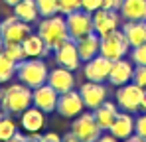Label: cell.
<instances>
[{"label": "cell", "instance_id": "6da1fadb", "mask_svg": "<svg viewBox=\"0 0 146 142\" xmlns=\"http://www.w3.org/2000/svg\"><path fill=\"white\" fill-rule=\"evenodd\" d=\"M0 107L6 115H22L32 107V89L24 83H6L0 89Z\"/></svg>", "mask_w": 146, "mask_h": 142}, {"label": "cell", "instance_id": "7a4b0ae2", "mask_svg": "<svg viewBox=\"0 0 146 142\" xmlns=\"http://www.w3.org/2000/svg\"><path fill=\"white\" fill-rule=\"evenodd\" d=\"M40 38L46 42V46L53 51L61 46L65 40H69V32H67V24H65V16L63 14H55V16H48L38 20V30Z\"/></svg>", "mask_w": 146, "mask_h": 142}, {"label": "cell", "instance_id": "3957f363", "mask_svg": "<svg viewBox=\"0 0 146 142\" xmlns=\"http://www.w3.org/2000/svg\"><path fill=\"white\" fill-rule=\"evenodd\" d=\"M48 75L49 67L42 57H26L16 67V79L28 85L30 89H36L40 85L48 83Z\"/></svg>", "mask_w": 146, "mask_h": 142}, {"label": "cell", "instance_id": "277c9868", "mask_svg": "<svg viewBox=\"0 0 146 142\" xmlns=\"http://www.w3.org/2000/svg\"><path fill=\"white\" fill-rule=\"evenodd\" d=\"M99 53L109 57L111 61H117V59H122L130 53V46L122 34V30H115L107 36L101 38V47H99Z\"/></svg>", "mask_w": 146, "mask_h": 142}, {"label": "cell", "instance_id": "5b68a950", "mask_svg": "<svg viewBox=\"0 0 146 142\" xmlns=\"http://www.w3.org/2000/svg\"><path fill=\"white\" fill-rule=\"evenodd\" d=\"M115 99H117V105L121 111H128V113H138L140 107H142V99H144V89L138 87L136 83H126V85H121L117 87V93H115Z\"/></svg>", "mask_w": 146, "mask_h": 142}, {"label": "cell", "instance_id": "8992f818", "mask_svg": "<svg viewBox=\"0 0 146 142\" xmlns=\"http://www.w3.org/2000/svg\"><path fill=\"white\" fill-rule=\"evenodd\" d=\"M71 132L77 134V138L81 142H97V138L103 134V128L99 126V122L93 117V111L91 113H81L73 118L71 122Z\"/></svg>", "mask_w": 146, "mask_h": 142}, {"label": "cell", "instance_id": "52a82bcc", "mask_svg": "<svg viewBox=\"0 0 146 142\" xmlns=\"http://www.w3.org/2000/svg\"><path fill=\"white\" fill-rule=\"evenodd\" d=\"M0 34L4 44H22L28 34H32V24L22 22L18 16H8L0 22Z\"/></svg>", "mask_w": 146, "mask_h": 142}, {"label": "cell", "instance_id": "ba28073f", "mask_svg": "<svg viewBox=\"0 0 146 142\" xmlns=\"http://www.w3.org/2000/svg\"><path fill=\"white\" fill-rule=\"evenodd\" d=\"M65 24H67L69 38L79 40V38L93 32V14H89L85 10H75V12L65 16Z\"/></svg>", "mask_w": 146, "mask_h": 142}, {"label": "cell", "instance_id": "9c48e42d", "mask_svg": "<svg viewBox=\"0 0 146 142\" xmlns=\"http://www.w3.org/2000/svg\"><path fill=\"white\" fill-rule=\"evenodd\" d=\"M121 14L119 10H107V8H99L97 12H93V32L97 36H107L115 30H119L121 26Z\"/></svg>", "mask_w": 146, "mask_h": 142}, {"label": "cell", "instance_id": "30bf717a", "mask_svg": "<svg viewBox=\"0 0 146 142\" xmlns=\"http://www.w3.org/2000/svg\"><path fill=\"white\" fill-rule=\"evenodd\" d=\"M53 59L57 65L65 67V69H71V71H77L81 67V57H79V51H77V44L75 40H65L57 49H53Z\"/></svg>", "mask_w": 146, "mask_h": 142}, {"label": "cell", "instance_id": "8fae6325", "mask_svg": "<svg viewBox=\"0 0 146 142\" xmlns=\"http://www.w3.org/2000/svg\"><path fill=\"white\" fill-rule=\"evenodd\" d=\"M111 67H113V61L105 55H95L93 59L85 61L83 65V75L87 81H95V83H105L109 81V73H111Z\"/></svg>", "mask_w": 146, "mask_h": 142}, {"label": "cell", "instance_id": "7c38bea8", "mask_svg": "<svg viewBox=\"0 0 146 142\" xmlns=\"http://www.w3.org/2000/svg\"><path fill=\"white\" fill-rule=\"evenodd\" d=\"M85 111V105H83V99L79 91H67V93H61L57 99V107H55V113H59L61 117L65 118H75L77 115H81Z\"/></svg>", "mask_w": 146, "mask_h": 142}, {"label": "cell", "instance_id": "4fadbf2b", "mask_svg": "<svg viewBox=\"0 0 146 142\" xmlns=\"http://www.w3.org/2000/svg\"><path fill=\"white\" fill-rule=\"evenodd\" d=\"M79 95H81V99H83V105H85V109H89V111H95L99 105H103L105 101H107V87L103 85V83H95V81H87V83H83L81 87H79Z\"/></svg>", "mask_w": 146, "mask_h": 142}, {"label": "cell", "instance_id": "5bb4252c", "mask_svg": "<svg viewBox=\"0 0 146 142\" xmlns=\"http://www.w3.org/2000/svg\"><path fill=\"white\" fill-rule=\"evenodd\" d=\"M57 99H59V93H57L51 85H48V83H44V85L32 89V105L38 107L40 111H44L46 115L55 111Z\"/></svg>", "mask_w": 146, "mask_h": 142}, {"label": "cell", "instance_id": "9a60e30c", "mask_svg": "<svg viewBox=\"0 0 146 142\" xmlns=\"http://www.w3.org/2000/svg\"><path fill=\"white\" fill-rule=\"evenodd\" d=\"M48 85H51L57 93H67L75 89V75H73L71 69H65L61 65L49 69V75H48Z\"/></svg>", "mask_w": 146, "mask_h": 142}, {"label": "cell", "instance_id": "2e32d148", "mask_svg": "<svg viewBox=\"0 0 146 142\" xmlns=\"http://www.w3.org/2000/svg\"><path fill=\"white\" fill-rule=\"evenodd\" d=\"M132 75H134V63L126 57L113 61V67L109 73V83L115 85V87H121L132 81Z\"/></svg>", "mask_w": 146, "mask_h": 142}, {"label": "cell", "instance_id": "e0dca14e", "mask_svg": "<svg viewBox=\"0 0 146 142\" xmlns=\"http://www.w3.org/2000/svg\"><path fill=\"white\" fill-rule=\"evenodd\" d=\"M20 126L26 134L30 132H42V128L46 126V113L40 111L38 107H28L24 113L20 115Z\"/></svg>", "mask_w": 146, "mask_h": 142}, {"label": "cell", "instance_id": "ac0fdd59", "mask_svg": "<svg viewBox=\"0 0 146 142\" xmlns=\"http://www.w3.org/2000/svg\"><path fill=\"white\" fill-rule=\"evenodd\" d=\"M107 132H111L113 136H117L121 142L124 140V138H128V136H132V134H134V117H132V113H128V111H119L115 122L111 124V128H109Z\"/></svg>", "mask_w": 146, "mask_h": 142}, {"label": "cell", "instance_id": "d6986e66", "mask_svg": "<svg viewBox=\"0 0 146 142\" xmlns=\"http://www.w3.org/2000/svg\"><path fill=\"white\" fill-rule=\"evenodd\" d=\"M121 30L130 47H136L146 42V22L144 20H124Z\"/></svg>", "mask_w": 146, "mask_h": 142}, {"label": "cell", "instance_id": "ffe728a7", "mask_svg": "<svg viewBox=\"0 0 146 142\" xmlns=\"http://www.w3.org/2000/svg\"><path fill=\"white\" fill-rule=\"evenodd\" d=\"M75 44H77V51H79L81 61L85 63V61L93 59L95 55H99L101 36H97L95 32H91V34H87V36H83V38H79V40H75Z\"/></svg>", "mask_w": 146, "mask_h": 142}, {"label": "cell", "instance_id": "44dd1931", "mask_svg": "<svg viewBox=\"0 0 146 142\" xmlns=\"http://www.w3.org/2000/svg\"><path fill=\"white\" fill-rule=\"evenodd\" d=\"M22 47H24V53L26 57H48L49 53H51V49L46 46V42L40 38V34L38 32H32V34H28L24 38V42H22Z\"/></svg>", "mask_w": 146, "mask_h": 142}, {"label": "cell", "instance_id": "7402d4cb", "mask_svg": "<svg viewBox=\"0 0 146 142\" xmlns=\"http://www.w3.org/2000/svg\"><path fill=\"white\" fill-rule=\"evenodd\" d=\"M119 105L117 103H113V101H105L103 105H99L97 109L93 111V117H95V120L99 122V126L103 128V132L105 130H109L111 128V124L115 122V118H117V115H119Z\"/></svg>", "mask_w": 146, "mask_h": 142}, {"label": "cell", "instance_id": "603a6c76", "mask_svg": "<svg viewBox=\"0 0 146 142\" xmlns=\"http://www.w3.org/2000/svg\"><path fill=\"white\" fill-rule=\"evenodd\" d=\"M119 14L122 20H144L146 22V0H122Z\"/></svg>", "mask_w": 146, "mask_h": 142}, {"label": "cell", "instance_id": "cb8c5ba5", "mask_svg": "<svg viewBox=\"0 0 146 142\" xmlns=\"http://www.w3.org/2000/svg\"><path fill=\"white\" fill-rule=\"evenodd\" d=\"M14 16H18L26 24H36L42 16L38 12V4L36 0H22L14 6Z\"/></svg>", "mask_w": 146, "mask_h": 142}, {"label": "cell", "instance_id": "d4e9b609", "mask_svg": "<svg viewBox=\"0 0 146 142\" xmlns=\"http://www.w3.org/2000/svg\"><path fill=\"white\" fill-rule=\"evenodd\" d=\"M16 67H18V63H14L0 51V85H6L16 77Z\"/></svg>", "mask_w": 146, "mask_h": 142}, {"label": "cell", "instance_id": "484cf974", "mask_svg": "<svg viewBox=\"0 0 146 142\" xmlns=\"http://www.w3.org/2000/svg\"><path fill=\"white\" fill-rule=\"evenodd\" d=\"M18 132V124L12 120V115H4L0 118V142H6Z\"/></svg>", "mask_w": 146, "mask_h": 142}, {"label": "cell", "instance_id": "4316f807", "mask_svg": "<svg viewBox=\"0 0 146 142\" xmlns=\"http://www.w3.org/2000/svg\"><path fill=\"white\" fill-rule=\"evenodd\" d=\"M2 53H4L8 59H12L14 63H20V61H24V59H26V53H24L22 44H4Z\"/></svg>", "mask_w": 146, "mask_h": 142}, {"label": "cell", "instance_id": "83f0119b", "mask_svg": "<svg viewBox=\"0 0 146 142\" xmlns=\"http://www.w3.org/2000/svg\"><path fill=\"white\" fill-rule=\"evenodd\" d=\"M36 4H38V12H40L42 18H48V16L59 14L57 0H36Z\"/></svg>", "mask_w": 146, "mask_h": 142}, {"label": "cell", "instance_id": "f1b7e54d", "mask_svg": "<svg viewBox=\"0 0 146 142\" xmlns=\"http://www.w3.org/2000/svg\"><path fill=\"white\" fill-rule=\"evenodd\" d=\"M130 61L134 65H146V42L136 47H130Z\"/></svg>", "mask_w": 146, "mask_h": 142}, {"label": "cell", "instance_id": "f546056e", "mask_svg": "<svg viewBox=\"0 0 146 142\" xmlns=\"http://www.w3.org/2000/svg\"><path fill=\"white\" fill-rule=\"evenodd\" d=\"M57 8H59V14L67 16L75 10H81V0H57Z\"/></svg>", "mask_w": 146, "mask_h": 142}, {"label": "cell", "instance_id": "4dcf8cb0", "mask_svg": "<svg viewBox=\"0 0 146 142\" xmlns=\"http://www.w3.org/2000/svg\"><path fill=\"white\" fill-rule=\"evenodd\" d=\"M132 83H136L138 87H142V89L146 91V65H134Z\"/></svg>", "mask_w": 146, "mask_h": 142}, {"label": "cell", "instance_id": "1f68e13d", "mask_svg": "<svg viewBox=\"0 0 146 142\" xmlns=\"http://www.w3.org/2000/svg\"><path fill=\"white\" fill-rule=\"evenodd\" d=\"M134 134L142 136L146 140V113H142V115H138L134 118Z\"/></svg>", "mask_w": 146, "mask_h": 142}, {"label": "cell", "instance_id": "d6a6232c", "mask_svg": "<svg viewBox=\"0 0 146 142\" xmlns=\"http://www.w3.org/2000/svg\"><path fill=\"white\" fill-rule=\"evenodd\" d=\"M99 8H103V0H81V10L93 14L97 12Z\"/></svg>", "mask_w": 146, "mask_h": 142}, {"label": "cell", "instance_id": "836d02e7", "mask_svg": "<svg viewBox=\"0 0 146 142\" xmlns=\"http://www.w3.org/2000/svg\"><path fill=\"white\" fill-rule=\"evenodd\" d=\"M42 142H61V136L57 132H46L42 134Z\"/></svg>", "mask_w": 146, "mask_h": 142}, {"label": "cell", "instance_id": "e575fe53", "mask_svg": "<svg viewBox=\"0 0 146 142\" xmlns=\"http://www.w3.org/2000/svg\"><path fill=\"white\" fill-rule=\"evenodd\" d=\"M122 0H103V8L107 10H119Z\"/></svg>", "mask_w": 146, "mask_h": 142}, {"label": "cell", "instance_id": "d590c367", "mask_svg": "<svg viewBox=\"0 0 146 142\" xmlns=\"http://www.w3.org/2000/svg\"><path fill=\"white\" fill-rule=\"evenodd\" d=\"M97 142H121V140H119L117 136H113L111 132H107V134H101L97 138Z\"/></svg>", "mask_w": 146, "mask_h": 142}, {"label": "cell", "instance_id": "8d00e7d4", "mask_svg": "<svg viewBox=\"0 0 146 142\" xmlns=\"http://www.w3.org/2000/svg\"><path fill=\"white\" fill-rule=\"evenodd\" d=\"M61 142H81V140L77 138V134H75V132L69 130L67 134H63V136H61Z\"/></svg>", "mask_w": 146, "mask_h": 142}, {"label": "cell", "instance_id": "74e56055", "mask_svg": "<svg viewBox=\"0 0 146 142\" xmlns=\"http://www.w3.org/2000/svg\"><path fill=\"white\" fill-rule=\"evenodd\" d=\"M6 142H28V136H26V134H22V132H16L12 138H8Z\"/></svg>", "mask_w": 146, "mask_h": 142}, {"label": "cell", "instance_id": "f35d334b", "mask_svg": "<svg viewBox=\"0 0 146 142\" xmlns=\"http://www.w3.org/2000/svg\"><path fill=\"white\" fill-rule=\"evenodd\" d=\"M26 136H28V142H42V134L40 132H30Z\"/></svg>", "mask_w": 146, "mask_h": 142}, {"label": "cell", "instance_id": "ab89813d", "mask_svg": "<svg viewBox=\"0 0 146 142\" xmlns=\"http://www.w3.org/2000/svg\"><path fill=\"white\" fill-rule=\"evenodd\" d=\"M122 142H146L142 136H138V134H132V136H128V138H124Z\"/></svg>", "mask_w": 146, "mask_h": 142}, {"label": "cell", "instance_id": "60d3db41", "mask_svg": "<svg viewBox=\"0 0 146 142\" xmlns=\"http://www.w3.org/2000/svg\"><path fill=\"white\" fill-rule=\"evenodd\" d=\"M2 2H4L6 6H12V8H14V6H16L18 2H22V0H2Z\"/></svg>", "mask_w": 146, "mask_h": 142}, {"label": "cell", "instance_id": "b9f144b4", "mask_svg": "<svg viewBox=\"0 0 146 142\" xmlns=\"http://www.w3.org/2000/svg\"><path fill=\"white\" fill-rule=\"evenodd\" d=\"M140 109L146 113V91H144V99H142V107H140Z\"/></svg>", "mask_w": 146, "mask_h": 142}, {"label": "cell", "instance_id": "7bdbcfd3", "mask_svg": "<svg viewBox=\"0 0 146 142\" xmlns=\"http://www.w3.org/2000/svg\"><path fill=\"white\" fill-rule=\"evenodd\" d=\"M4 49V38H2V34H0V51Z\"/></svg>", "mask_w": 146, "mask_h": 142}, {"label": "cell", "instance_id": "ee69618b", "mask_svg": "<svg viewBox=\"0 0 146 142\" xmlns=\"http://www.w3.org/2000/svg\"><path fill=\"white\" fill-rule=\"evenodd\" d=\"M0 22H2V18H0Z\"/></svg>", "mask_w": 146, "mask_h": 142}]
</instances>
